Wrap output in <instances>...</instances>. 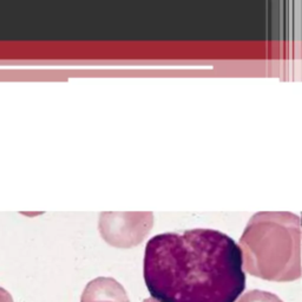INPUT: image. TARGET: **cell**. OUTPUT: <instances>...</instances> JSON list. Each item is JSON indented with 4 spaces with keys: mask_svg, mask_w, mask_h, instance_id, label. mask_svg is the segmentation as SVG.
I'll list each match as a JSON object with an SVG mask.
<instances>
[{
    "mask_svg": "<svg viewBox=\"0 0 302 302\" xmlns=\"http://www.w3.org/2000/svg\"><path fill=\"white\" fill-rule=\"evenodd\" d=\"M236 302H283L278 295L260 289H253L245 293Z\"/></svg>",
    "mask_w": 302,
    "mask_h": 302,
    "instance_id": "cell-4",
    "label": "cell"
},
{
    "mask_svg": "<svg viewBox=\"0 0 302 302\" xmlns=\"http://www.w3.org/2000/svg\"><path fill=\"white\" fill-rule=\"evenodd\" d=\"M144 280L157 302H236L245 288L241 247L209 228L151 237Z\"/></svg>",
    "mask_w": 302,
    "mask_h": 302,
    "instance_id": "cell-1",
    "label": "cell"
},
{
    "mask_svg": "<svg viewBox=\"0 0 302 302\" xmlns=\"http://www.w3.org/2000/svg\"><path fill=\"white\" fill-rule=\"evenodd\" d=\"M80 302H129L125 289L113 278H97L89 282Z\"/></svg>",
    "mask_w": 302,
    "mask_h": 302,
    "instance_id": "cell-3",
    "label": "cell"
},
{
    "mask_svg": "<svg viewBox=\"0 0 302 302\" xmlns=\"http://www.w3.org/2000/svg\"><path fill=\"white\" fill-rule=\"evenodd\" d=\"M300 217L292 212H257L240 240L243 265L256 278L276 282L300 279Z\"/></svg>",
    "mask_w": 302,
    "mask_h": 302,
    "instance_id": "cell-2",
    "label": "cell"
},
{
    "mask_svg": "<svg viewBox=\"0 0 302 302\" xmlns=\"http://www.w3.org/2000/svg\"><path fill=\"white\" fill-rule=\"evenodd\" d=\"M143 302H157V301L153 300L152 298H148V299H145V300H144Z\"/></svg>",
    "mask_w": 302,
    "mask_h": 302,
    "instance_id": "cell-5",
    "label": "cell"
}]
</instances>
